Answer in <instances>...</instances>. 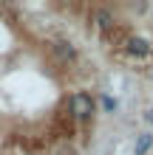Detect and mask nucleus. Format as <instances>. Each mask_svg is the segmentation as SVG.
<instances>
[{"label":"nucleus","instance_id":"obj_1","mask_svg":"<svg viewBox=\"0 0 153 155\" xmlns=\"http://www.w3.org/2000/svg\"><path fill=\"white\" fill-rule=\"evenodd\" d=\"M68 107H71V116H74L77 121H91L94 113H96V102H94V96H91V93H85V90H77V93H71Z\"/></svg>","mask_w":153,"mask_h":155},{"label":"nucleus","instance_id":"obj_2","mask_svg":"<svg viewBox=\"0 0 153 155\" xmlns=\"http://www.w3.org/2000/svg\"><path fill=\"white\" fill-rule=\"evenodd\" d=\"M51 51H54V57H57L62 65L77 62V48H74V42H68V40H54L51 42Z\"/></svg>","mask_w":153,"mask_h":155},{"label":"nucleus","instance_id":"obj_3","mask_svg":"<svg viewBox=\"0 0 153 155\" xmlns=\"http://www.w3.org/2000/svg\"><path fill=\"white\" fill-rule=\"evenodd\" d=\"M125 51H128L130 57H136V59H145L148 54L153 51V45H150L145 37H130V40H128V45H125Z\"/></svg>","mask_w":153,"mask_h":155},{"label":"nucleus","instance_id":"obj_4","mask_svg":"<svg viewBox=\"0 0 153 155\" xmlns=\"http://www.w3.org/2000/svg\"><path fill=\"white\" fill-rule=\"evenodd\" d=\"M150 150H153V133L145 130V133L136 135V141H133V155H148Z\"/></svg>","mask_w":153,"mask_h":155},{"label":"nucleus","instance_id":"obj_5","mask_svg":"<svg viewBox=\"0 0 153 155\" xmlns=\"http://www.w3.org/2000/svg\"><path fill=\"white\" fill-rule=\"evenodd\" d=\"M94 23H96V28H102V31H111L113 28V14L108 12V8H96L94 12Z\"/></svg>","mask_w":153,"mask_h":155},{"label":"nucleus","instance_id":"obj_6","mask_svg":"<svg viewBox=\"0 0 153 155\" xmlns=\"http://www.w3.org/2000/svg\"><path fill=\"white\" fill-rule=\"evenodd\" d=\"M99 102H102V110H105V113H116V110H119V102L111 99V96H102Z\"/></svg>","mask_w":153,"mask_h":155},{"label":"nucleus","instance_id":"obj_7","mask_svg":"<svg viewBox=\"0 0 153 155\" xmlns=\"http://www.w3.org/2000/svg\"><path fill=\"white\" fill-rule=\"evenodd\" d=\"M145 121L153 127V107H148V110H145Z\"/></svg>","mask_w":153,"mask_h":155},{"label":"nucleus","instance_id":"obj_8","mask_svg":"<svg viewBox=\"0 0 153 155\" xmlns=\"http://www.w3.org/2000/svg\"><path fill=\"white\" fill-rule=\"evenodd\" d=\"M150 79H153V65H150Z\"/></svg>","mask_w":153,"mask_h":155}]
</instances>
